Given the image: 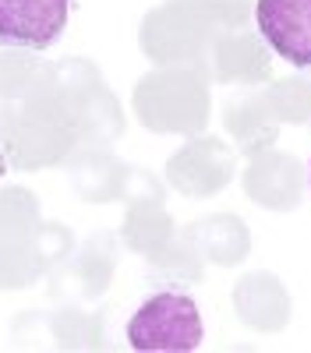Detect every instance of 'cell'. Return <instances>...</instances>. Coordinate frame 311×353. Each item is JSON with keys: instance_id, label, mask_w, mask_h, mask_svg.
<instances>
[{"instance_id": "cell-4", "label": "cell", "mask_w": 311, "mask_h": 353, "mask_svg": "<svg viewBox=\"0 0 311 353\" xmlns=\"http://www.w3.org/2000/svg\"><path fill=\"white\" fill-rule=\"evenodd\" d=\"M71 0H0V46L46 50L61 39Z\"/></svg>"}, {"instance_id": "cell-19", "label": "cell", "mask_w": 311, "mask_h": 353, "mask_svg": "<svg viewBox=\"0 0 311 353\" xmlns=\"http://www.w3.org/2000/svg\"><path fill=\"white\" fill-rule=\"evenodd\" d=\"M28 53L32 50H11V46L0 50V96L4 99L25 96L28 88H32V81L39 78L43 64Z\"/></svg>"}, {"instance_id": "cell-9", "label": "cell", "mask_w": 311, "mask_h": 353, "mask_svg": "<svg viewBox=\"0 0 311 353\" xmlns=\"http://www.w3.org/2000/svg\"><path fill=\"white\" fill-rule=\"evenodd\" d=\"M234 307L237 318L248 321L251 329H262V332H276L287 325L290 318V297L287 290L279 286L276 276L269 272H251L234 286Z\"/></svg>"}, {"instance_id": "cell-17", "label": "cell", "mask_w": 311, "mask_h": 353, "mask_svg": "<svg viewBox=\"0 0 311 353\" xmlns=\"http://www.w3.org/2000/svg\"><path fill=\"white\" fill-rule=\"evenodd\" d=\"M262 96H265V103L279 124L283 121H290V124L311 121V74L283 78L279 85H269Z\"/></svg>"}, {"instance_id": "cell-12", "label": "cell", "mask_w": 311, "mask_h": 353, "mask_svg": "<svg viewBox=\"0 0 311 353\" xmlns=\"http://www.w3.org/2000/svg\"><path fill=\"white\" fill-rule=\"evenodd\" d=\"M113 265H117V248H113V237H110V233H96V237L85 241V248L74 258H68L61 265V276H57V279H74L81 297L92 301V297H99V293L110 286Z\"/></svg>"}, {"instance_id": "cell-2", "label": "cell", "mask_w": 311, "mask_h": 353, "mask_svg": "<svg viewBox=\"0 0 311 353\" xmlns=\"http://www.w3.org/2000/svg\"><path fill=\"white\" fill-rule=\"evenodd\" d=\"M205 74L188 64L159 68L134 88V113L149 131L159 134H198L209 121Z\"/></svg>"}, {"instance_id": "cell-13", "label": "cell", "mask_w": 311, "mask_h": 353, "mask_svg": "<svg viewBox=\"0 0 311 353\" xmlns=\"http://www.w3.org/2000/svg\"><path fill=\"white\" fill-rule=\"evenodd\" d=\"M226 128H230V134L241 141V149L254 156V152L269 149V145L276 141L279 121L272 117L262 92H248L241 99L226 103Z\"/></svg>"}, {"instance_id": "cell-6", "label": "cell", "mask_w": 311, "mask_h": 353, "mask_svg": "<svg viewBox=\"0 0 311 353\" xmlns=\"http://www.w3.org/2000/svg\"><path fill=\"white\" fill-rule=\"evenodd\" d=\"M234 176V152L219 138H198L166 163V181L191 198L223 191Z\"/></svg>"}, {"instance_id": "cell-11", "label": "cell", "mask_w": 311, "mask_h": 353, "mask_svg": "<svg viewBox=\"0 0 311 353\" xmlns=\"http://www.w3.org/2000/svg\"><path fill=\"white\" fill-rule=\"evenodd\" d=\"M191 244L198 248L202 258H212L216 265H237L241 258H248L251 237H248V226L244 219L223 212V216H209V219H198L194 226L184 230Z\"/></svg>"}, {"instance_id": "cell-5", "label": "cell", "mask_w": 311, "mask_h": 353, "mask_svg": "<svg viewBox=\"0 0 311 353\" xmlns=\"http://www.w3.org/2000/svg\"><path fill=\"white\" fill-rule=\"evenodd\" d=\"M254 25L276 57L311 71V0H259Z\"/></svg>"}, {"instance_id": "cell-16", "label": "cell", "mask_w": 311, "mask_h": 353, "mask_svg": "<svg viewBox=\"0 0 311 353\" xmlns=\"http://www.w3.org/2000/svg\"><path fill=\"white\" fill-rule=\"evenodd\" d=\"M149 265L156 272H163L170 283H184V279H202V254L191 244L188 233L170 237L159 251L149 254Z\"/></svg>"}, {"instance_id": "cell-18", "label": "cell", "mask_w": 311, "mask_h": 353, "mask_svg": "<svg viewBox=\"0 0 311 353\" xmlns=\"http://www.w3.org/2000/svg\"><path fill=\"white\" fill-rule=\"evenodd\" d=\"M50 332L61 350H96L103 346V321L85 311H57L50 318Z\"/></svg>"}, {"instance_id": "cell-3", "label": "cell", "mask_w": 311, "mask_h": 353, "mask_svg": "<svg viewBox=\"0 0 311 353\" xmlns=\"http://www.w3.org/2000/svg\"><path fill=\"white\" fill-rule=\"evenodd\" d=\"M202 343V314L184 290H159L128 321V346L141 353H188Z\"/></svg>"}, {"instance_id": "cell-20", "label": "cell", "mask_w": 311, "mask_h": 353, "mask_svg": "<svg viewBox=\"0 0 311 353\" xmlns=\"http://www.w3.org/2000/svg\"><path fill=\"white\" fill-rule=\"evenodd\" d=\"M308 184H311V170H308Z\"/></svg>"}, {"instance_id": "cell-10", "label": "cell", "mask_w": 311, "mask_h": 353, "mask_svg": "<svg viewBox=\"0 0 311 353\" xmlns=\"http://www.w3.org/2000/svg\"><path fill=\"white\" fill-rule=\"evenodd\" d=\"M68 173L85 201H113V198H124L131 166L113 159L106 149H78L68 159Z\"/></svg>"}, {"instance_id": "cell-1", "label": "cell", "mask_w": 311, "mask_h": 353, "mask_svg": "<svg viewBox=\"0 0 311 353\" xmlns=\"http://www.w3.org/2000/svg\"><path fill=\"white\" fill-rule=\"evenodd\" d=\"M248 14L251 0H166L141 21V50L156 64H188L205 74L212 43L244 28Z\"/></svg>"}, {"instance_id": "cell-15", "label": "cell", "mask_w": 311, "mask_h": 353, "mask_svg": "<svg viewBox=\"0 0 311 353\" xmlns=\"http://www.w3.org/2000/svg\"><path fill=\"white\" fill-rule=\"evenodd\" d=\"M39 237V216L36 198L25 188L0 191V251L4 248H25Z\"/></svg>"}, {"instance_id": "cell-14", "label": "cell", "mask_w": 311, "mask_h": 353, "mask_svg": "<svg viewBox=\"0 0 311 353\" xmlns=\"http://www.w3.org/2000/svg\"><path fill=\"white\" fill-rule=\"evenodd\" d=\"M170 237H174V219L166 216L163 198H134L128 201V216H124V241L138 254H152L159 251Z\"/></svg>"}, {"instance_id": "cell-7", "label": "cell", "mask_w": 311, "mask_h": 353, "mask_svg": "<svg viewBox=\"0 0 311 353\" xmlns=\"http://www.w3.org/2000/svg\"><path fill=\"white\" fill-rule=\"evenodd\" d=\"M301 188H304V176L294 156L272 152V149H262L251 156V166L244 173V191L251 201L276 209V212H287L301 201Z\"/></svg>"}, {"instance_id": "cell-8", "label": "cell", "mask_w": 311, "mask_h": 353, "mask_svg": "<svg viewBox=\"0 0 311 353\" xmlns=\"http://www.w3.org/2000/svg\"><path fill=\"white\" fill-rule=\"evenodd\" d=\"M205 74L216 81H241V85H254L269 78V53L262 36L248 32V28H230L212 43Z\"/></svg>"}]
</instances>
